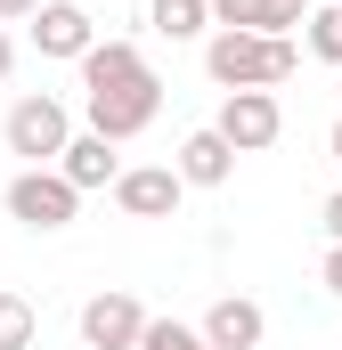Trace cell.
<instances>
[{"mask_svg":"<svg viewBox=\"0 0 342 350\" xmlns=\"http://www.w3.org/2000/svg\"><path fill=\"white\" fill-rule=\"evenodd\" d=\"M293 66H302V41L293 33H212L204 41V74L220 90H277L293 82Z\"/></svg>","mask_w":342,"mask_h":350,"instance_id":"2","label":"cell"},{"mask_svg":"<svg viewBox=\"0 0 342 350\" xmlns=\"http://www.w3.org/2000/svg\"><path fill=\"white\" fill-rule=\"evenodd\" d=\"M139 334H147V310L131 293H90L82 301V342L90 350H139Z\"/></svg>","mask_w":342,"mask_h":350,"instance_id":"8","label":"cell"},{"mask_svg":"<svg viewBox=\"0 0 342 350\" xmlns=\"http://www.w3.org/2000/svg\"><path fill=\"white\" fill-rule=\"evenodd\" d=\"M0 139H8V155H25V172H49V163L74 147V114H66L49 90H33V98H16V106H8Z\"/></svg>","mask_w":342,"mask_h":350,"instance_id":"3","label":"cell"},{"mask_svg":"<svg viewBox=\"0 0 342 350\" xmlns=\"http://www.w3.org/2000/svg\"><path fill=\"white\" fill-rule=\"evenodd\" d=\"M0 204H8V220H16V228H33V237H57V228H74V212H82V187H74V179L49 163V172H16Z\"/></svg>","mask_w":342,"mask_h":350,"instance_id":"4","label":"cell"},{"mask_svg":"<svg viewBox=\"0 0 342 350\" xmlns=\"http://www.w3.org/2000/svg\"><path fill=\"white\" fill-rule=\"evenodd\" d=\"M147 25L163 41H196V33H220L212 25V0H147Z\"/></svg>","mask_w":342,"mask_h":350,"instance_id":"13","label":"cell"},{"mask_svg":"<svg viewBox=\"0 0 342 350\" xmlns=\"http://www.w3.org/2000/svg\"><path fill=\"white\" fill-rule=\"evenodd\" d=\"M261 334H269V318H261V301H245V293H220L204 310V342L212 350H261Z\"/></svg>","mask_w":342,"mask_h":350,"instance_id":"10","label":"cell"},{"mask_svg":"<svg viewBox=\"0 0 342 350\" xmlns=\"http://www.w3.org/2000/svg\"><path fill=\"white\" fill-rule=\"evenodd\" d=\"M33 49H41V57H66V66H82L90 49H98L90 8H82V0H49V8L33 16Z\"/></svg>","mask_w":342,"mask_h":350,"instance_id":"7","label":"cell"},{"mask_svg":"<svg viewBox=\"0 0 342 350\" xmlns=\"http://www.w3.org/2000/svg\"><path fill=\"white\" fill-rule=\"evenodd\" d=\"M179 196H187V179L171 172V163H131V172L114 179V212L122 220H171Z\"/></svg>","mask_w":342,"mask_h":350,"instance_id":"6","label":"cell"},{"mask_svg":"<svg viewBox=\"0 0 342 350\" xmlns=\"http://www.w3.org/2000/svg\"><path fill=\"white\" fill-rule=\"evenodd\" d=\"M82 106H90V131H106L114 147L139 139V131L163 114V82H155V66L139 57V41H98L82 57Z\"/></svg>","mask_w":342,"mask_h":350,"instance_id":"1","label":"cell"},{"mask_svg":"<svg viewBox=\"0 0 342 350\" xmlns=\"http://www.w3.org/2000/svg\"><path fill=\"white\" fill-rule=\"evenodd\" d=\"M139 350H212V342H204V326H179V318H147Z\"/></svg>","mask_w":342,"mask_h":350,"instance_id":"15","label":"cell"},{"mask_svg":"<svg viewBox=\"0 0 342 350\" xmlns=\"http://www.w3.org/2000/svg\"><path fill=\"white\" fill-rule=\"evenodd\" d=\"M57 172L74 179V187H114V179L131 172V163H122V155H114V139H106V131H74V147H66V155H57Z\"/></svg>","mask_w":342,"mask_h":350,"instance_id":"11","label":"cell"},{"mask_svg":"<svg viewBox=\"0 0 342 350\" xmlns=\"http://www.w3.org/2000/svg\"><path fill=\"white\" fill-rule=\"evenodd\" d=\"M318 277H326V293H342V245H326V269Z\"/></svg>","mask_w":342,"mask_h":350,"instance_id":"19","label":"cell"},{"mask_svg":"<svg viewBox=\"0 0 342 350\" xmlns=\"http://www.w3.org/2000/svg\"><path fill=\"white\" fill-rule=\"evenodd\" d=\"M0 350H33V301L0 293Z\"/></svg>","mask_w":342,"mask_h":350,"instance_id":"16","label":"cell"},{"mask_svg":"<svg viewBox=\"0 0 342 350\" xmlns=\"http://www.w3.org/2000/svg\"><path fill=\"white\" fill-rule=\"evenodd\" d=\"M318 220H326V237H334V245H342V187H334V196H326V212H318Z\"/></svg>","mask_w":342,"mask_h":350,"instance_id":"18","label":"cell"},{"mask_svg":"<svg viewBox=\"0 0 342 350\" xmlns=\"http://www.w3.org/2000/svg\"><path fill=\"white\" fill-rule=\"evenodd\" d=\"M212 131H220L237 155H261V147H277V131H285V106H277V90H220V114H212Z\"/></svg>","mask_w":342,"mask_h":350,"instance_id":"5","label":"cell"},{"mask_svg":"<svg viewBox=\"0 0 342 350\" xmlns=\"http://www.w3.org/2000/svg\"><path fill=\"white\" fill-rule=\"evenodd\" d=\"M302 49H310V57H326V66L342 74V0L310 8V25H302Z\"/></svg>","mask_w":342,"mask_h":350,"instance_id":"14","label":"cell"},{"mask_svg":"<svg viewBox=\"0 0 342 350\" xmlns=\"http://www.w3.org/2000/svg\"><path fill=\"white\" fill-rule=\"evenodd\" d=\"M8 66H16V41H8V25H0V82H8Z\"/></svg>","mask_w":342,"mask_h":350,"instance_id":"20","label":"cell"},{"mask_svg":"<svg viewBox=\"0 0 342 350\" xmlns=\"http://www.w3.org/2000/svg\"><path fill=\"white\" fill-rule=\"evenodd\" d=\"M212 25H228V33H293V25H310V8L302 0H212Z\"/></svg>","mask_w":342,"mask_h":350,"instance_id":"12","label":"cell"},{"mask_svg":"<svg viewBox=\"0 0 342 350\" xmlns=\"http://www.w3.org/2000/svg\"><path fill=\"white\" fill-rule=\"evenodd\" d=\"M334 163H342V122H334Z\"/></svg>","mask_w":342,"mask_h":350,"instance_id":"21","label":"cell"},{"mask_svg":"<svg viewBox=\"0 0 342 350\" xmlns=\"http://www.w3.org/2000/svg\"><path fill=\"white\" fill-rule=\"evenodd\" d=\"M171 172L187 179V187H228V179H237V147H228V139L204 122V131H187V139H179Z\"/></svg>","mask_w":342,"mask_h":350,"instance_id":"9","label":"cell"},{"mask_svg":"<svg viewBox=\"0 0 342 350\" xmlns=\"http://www.w3.org/2000/svg\"><path fill=\"white\" fill-rule=\"evenodd\" d=\"M41 8H49V0H0V25H33Z\"/></svg>","mask_w":342,"mask_h":350,"instance_id":"17","label":"cell"}]
</instances>
